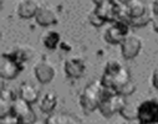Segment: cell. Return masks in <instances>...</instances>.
Wrapping results in <instances>:
<instances>
[{
    "instance_id": "obj_1",
    "label": "cell",
    "mask_w": 158,
    "mask_h": 124,
    "mask_svg": "<svg viewBox=\"0 0 158 124\" xmlns=\"http://www.w3.org/2000/svg\"><path fill=\"white\" fill-rule=\"evenodd\" d=\"M107 91L108 90L102 85L101 81H94L89 83L80 96V104L86 113H92L94 110L98 109V106Z\"/></svg>"
},
{
    "instance_id": "obj_2",
    "label": "cell",
    "mask_w": 158,
    "mask_h": 124,
    "mask_svg": "<svg viewBox=\"0 0 158 124\" xmlns=\"http://www.w3.org/2000/svg\"><path fill=\"white\" fill-rule=\"evenodd\" d=\"M126 103L127 102L125 99V96L108 90L105 97L102 98L98 106V109L102 113V115H105L106 118H110L116 113H120Z\"/></svg>"
},
{
    "instance_id": "obj_3",
    "label": "cell",
    "mask_w": 158,
    "mask_h": 124,
    "mask_svg": "<svg viewBox=\"0 0 158 124\" xmlns=\"http://www.w3.org/2000/svg\"><path fill=\"white\" fill-rule=\"evenodd\" d=\"M130 24L126 20H116L111 26L107 27L105 31V40L106 42L111 45H118L126 38V36L130 34Z\"/></svg>"
},
{
    "instance_id": "obj_4",
    "label": "cell",
    "mask_w": 158,
    "mask_h": 124,
    "mask_svg": "<svg viewBox=\"0 0 158 124\" xmlns=\"http://www.w3.org/2000/svg\"><path fill=\"white\" fill-rule=\"evenodd\" d=\"M137 120L139 123H157L158 120V99L151 98L143 101L138 106Z\"/></svg>"
},
{
    "instance_id": "obj_5",
    "label": "cell",
    "mask_w": 158,
    "mask_h": 124,
    "mask_svg": "<svg viewBox=\"0 0 158 124\" xmlns=\"http://www.w3.org/2000/svg\"><path fill=\"white\" fill-rule=\"evenodd\" d=\"M11 112L19 118L20 124H30L37 119L35 112L31 108V104L20 97L14 99L11 104Z\"/></svg>"
},
{
    "instance_id": "obj_6",
    "label": "cell",
    "mask_w": 158,
    "mask_h": 124,
    "mask_svg": "<svg viewBox=\"0 0 158 124\" xmlns=\"http://www.w3.org/2000/svg\"><path fill=\"white\" fill-rule=\"evenodd\" d=\"M23 71V62L8 56L6 54H3L2 62H0V76L3 79H14L19 76V73Z\"/></svg>"
},
{
    "instance_id": "obj_7",
    "label": "cell",
    "mask_w": 158,
    "mask_h": 124,
    "mask_svg": "<svg viewBox=\"0 0 158 124\" xmlns=\"http://www.w3.org/2000/svg\"><path fill=\"white\" fill-rule=\"evenodd\" d=\"M142 49V38L136 34H128L121 42V52L125 60H133Z\"/></svg>"
},
{
    "instance_id": "obj_8",
    "label": "cell",
    "mask_w": 158,
    "mask_h": 124,
    "mask_svg": "<svg viewBox=\"0 0 158 124\" xmlns=\"http://www.w3.org/2000/svg\"><path fill=\"white\" fill-rule=\"evenodd\" d=\"M65 74L69 78H81L86 71V63L80 56H70L64 63Z\"/></svg>"
},
{
    "instance_id": "obj_9",
    "label": "cell",
    "mask_w": 158,
    "mask_h": 124,
    "mask_svg": "<svg viewBox=\"0 0 158 124\" xmlns=\"http://www.w3.org/2000/svg\"><path fill=\"white\" fill-rule=\"evenodd\" d=\"M34 74L40 83L46 85V83H50V82L55 78L56 70L51 62L45 60V61L37 62L34 66Z\"/></svg>"
},
{
    "instance_id": "obj_10",
    "label": "cell",
    "mask_w": 158,
    "mask_h": 124,
    "mask_svg": "<svg viewBox=\"0 0 158 124\" xmlns=\"http://www.w3.org/2000/svg\"><path fill=\"white\" fill-rule=\"evenodd\" d=\"M35 20L40 26H51L57 24V14L51 6L41 5L35 15Z\"/></svg>"
},
{
    "instance_id": "obj_11",
    "label": "cell",
    "mask_w": 158,
    "mask_h": 124,
    "mask_svg": "<svg viewBox=\"0 0 158 124\" xmlns=\"http://www.w3.org/2000/svg\"><path fill=\"white\" fill-rule=\"evenodd\" d=\"M39 8V5L35 0H20L16 5V13L21 19H31L35 18Z\"/></svg>"
},
{
    "instance_id": "obj_12",
    "label": "cell",
    "mask_w": 158,
    "mask_h": 124,
    "mask_svg": "<svg viewBox=\"0 0 158 124\" xmlns=\"http://www.w3.org/2000/svg\"><path fill=\"white\" fill-rule=\"evenodd\" d=\"M45 124H81V123L78 120V118L73 114L62 113V112H56V113L52 112L46 118Z\"/></svg>"
},
{
    "instance_id": "obj_13",
    "label": "cell",
    "mask_w": 158,
    "mask_h": 124,
    "mask_svg": "<svg viewBox=\"0 0 158 124\" xmlns=\"http://www.w3.org/2000/svg\"><path fill=\"white\" fill-rule=\"evenodd\" d=\"M39 96H40V90L32 83H23L19 88V97L29 102L30 104L35 103L39 101Z\"/></svg>"
},
{
    "instance_id": "obj_14",
    "label": "cell",
    "mask_w": 158,
    "mask_h": 124,
    "mask_svg": "<svg viewBox=\"0 0 158 124\" xmlns=\"http://www.w3.org/2000/svg\"><path fill=\"white\" fill-rule=\"evenodd\" d=\"M125 13L127 19L139 18L147 13V6L142 0H131L127 5H125Z\"/></svg>"
},
{
    "instance_id": "obj_15",
    "label": "cell",
    "mask_w": 158,
    "mask_h": 124,
    "mask_svg": "<svg viewBox=\"0 0 158 124\" xmlns=\"http://www.w3.org/2000/svg\"><path fill=\"white\" fill-rule=\"evenodd\" d=\"M56 106H57V96L54 92L45 93L40 98V102H39V107H40V109L44 113H48V114L52 113L55 110Z\"/></svg>"
},
{
    "instance_id": "obj_16",
    "label": "cell",
    "mask_w": 158,
    "mask_h": 124,
    "mask_svg": "<svg viewBox=\"0 0 158 124\" xmlns=\"http://www.w3.org/2000/svg\"><path fill=\"white\" fill-rule=\"evenodd\" d=\"M41 40H43V45H44L48 50H55V49L59 46V44H60L61 37H60V34H59L57 31L50 30V31L44 32Z\"/></svg>"
},
{
    "instance_id": "obj_17",
    "label": "cell",
    "mask_w": 158,
    "mask_h": 124,
    "mask_svg": "<svg viewBox=\"0 0 158 124\" xmlns=\"http://www.w3.org/2000/svg\"><path fill=\"white\" fill-rule=\"evenodd\" d=\"M137 110L138 107H136L133 103H126L125 107L122 108V110L120 112V114L126 119V120H136L137 119Z\"/></svg>"
},
{
    "instance_id": "obj_18",
    "label": "cell",
    "mask_w": 158,
    "mask_h": 124,
    "mask_svg": "<svg viewBox=\"0 0 158 124\" xmlns=\"http://www.w3.org/2000/svg\"><path fill=\"white\" fill-rule=\"evenodd\" d=\"M152 18L148 13H146L144 15L139 16V18H135V19H127L130 26H135V27H142L144 25H147L149 21H152Z\"/></svg>"
},
{
    "instance_id": "obj_19",
    "label": "cell",
    "mask_w": 158,
    "mask_h": 124,
    "mask_svg": "<svg viewBox=\"0 0 158 124\" xmlns=\"http://www.w3.org/2000/svg\"><path fill=\"white\" fill-rule=\"evenodd\" d=\"M89 20H90V22H91L94 26H96V27H100V26H102V25L106 22V19H105L96 9H94V10L89 14Z\"/></svg>"
},
{
    "instance_id": "obj_20",
    "label": "cell",
    "mask_w": 158,
    "mask_h": 124,
    "mask_svg": "<svg viewBox=\"0 0 158 124\" xmlns=\"http://www.w3.org/2000/svg\"><path fill=\"white\" fill-rule=\"evenodd\" d=\"M135 91H136V85L133 83L132 81H128L125 86H122L120 90H118V92H117V93H120V94H122V96H125V97H126V96L132 94Z\"/></svg>"
},
{
    "instance_id": "obj_21",
    "label": "cell",
    "mask_w": 158,
    "mask_h": 124,
    "mask_svg": "<svg viewBox=\"0 0 158 124\" xmlns=\"http://www.w3.org/2000/svg\"><path fill=\"white\" fill-rule=\"evenodd\" d=\"M0 124H20V123H19V118L13 112H10L3 117H0Z\"/></svg>"
},
{
    "instance_id": "obj_22",
    "label": "cell",
    "mask_w": 158,
    "mask_h": 124,
    "mask_svg": "<svg viewBox=\"0 0 158 124\" xmlns=\"http://www.w3.org/2000/svg\"><path fill=\"white\" fill-rule=\"evenodd\" d=\"M152 86L156 90H158V68L154 70L153 73H152Z\"/></svg>"
},
{
    "instance_id": "obj_23",
    "label": "cell",
    "mask_w": 158,
    "mask_h": 124,
    "mask_svg": "<svg viewBox=\"0 0 158 124\" xmlns=\"http://www.w3.org/2000/svg\"><path fill=\"white\" fill-rule=\"evenodd\" d=\"M152 26H153V30L158 34V15H153V18H152Z\"/></svg>"
},
{
    "instance_id": "obj_24",
    "label": "cell",
    "mask_w": 158,
    "mask_h": 124,
    "mask_svg": "<svg viewBox=\"0 0 158 124\" xmlns=\"http://www.w3.org/2000/svg\"><path fill=\"white\" fill-rule=\"evenodd\" d=\"M152 13H153V15H158V0H153V3H152Z\"/></svg>"
},
{
    "instance_id": "obj_25",
    "label": "cell",
    "mask_w": 158,
    "mask_h": 124,
    "mask_svg": "<svg viewBox=\"0 0 158 124\" xmlns=\"http://www.w3.org/2000/svg\"><path fill=\"white\" fill-rule=\"evenodd\" d=\"M117 2L120 3L121 5H127V4H128V3L131 2V0H117Z\"/></svg>"
},
{
    "instance_id": "obj_26",
    "label": "cell",
    "mask_w": 158,
    "mask_h": 124,
    "mask_svg": "<svg viewBox=\"0 0 158 124\" xmlns=\"http://www.w3.org/2000/svg\"><path fill=\"white\" fill-rule=\"evenodd\" d=\"M30 124H45V122H41V120H39V119H36L35 122H32V123H30Z\"/></svg>"
},
{
    "instance_id": "obj_27",
    "label": "cell",
    "mask_w": 158,
    "mask_h": 124,
    "mask_svg": "<svg viewBox=\"0 0 158 124\" xmlns=\"http://www.w3.org/2000/svg\"><path fill=\"white\" fill-rule=\"evenodd\" d=\"M138 124H151V123H138Z\"/></svg>"
},
{
    "instance_id": "obj_28",
    "label": "cell",
    "mask_w": 158,
    "mask_h": 124,
    "mask_svg": "<svg viewBox=\"0 0 158 124\" xmlns=\"http://www.w3.org/2000/svg\"><path fill=\"white\" fill-rule=\"evenodd\" d=\"M157 124H158V120H157Z\"/></svg>"
}]
</instances>
